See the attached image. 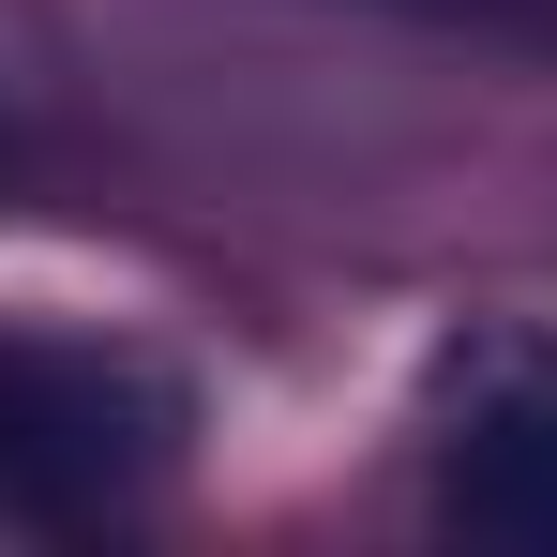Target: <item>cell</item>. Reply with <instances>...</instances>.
I'll use <instances>...</instances> for the list:
<instances>
[{
	"mask_svg": "<svg viewBox=\"0 0 557 557\" xmlns=\"http://www.w3.org/2000/svg\"><path fill=\"white\" fill-rule=\"evenodd\" d=\"M437 512L482 543L557 557V347L543 332H497L467 347L437 392Z\"/></svg>",
	"mask_w": 557,
	"mask_h": 557,
	"instance_id": "obj_2",
	"label": "cell"
},
{
	"mask_svg": "<svg viewBox=\"0 0 557 557\" xmlns=\"http://www.w3.org/2000/svg\"><path fill=\"white\" fill-rule=\"evenodd\" d=\"M182 437V392L136 362H91V347H0V512L15 528H61V512H106L136 497Z\"/></svg>",
	"mask_w": 557,
	"mask_h": 557,
	"instance_id": "obj_1",
	"label": "cell"
},
{
	"mask_svg": "<svg viewBox=\"0 0 557 557\" xmlns=\"http://www.w3.org/2000/svg\"><path fill=\"white\" fill-rule=\"evenodd\" d=\"M376 15L453 30V46H512V61H543V76H557V0H376Z\"/></svg>",
	"mask_w": 557,
	"mask_h": 557,
	"instance_id": "obj_3",
	"label": "cell"
}]
</instances>
